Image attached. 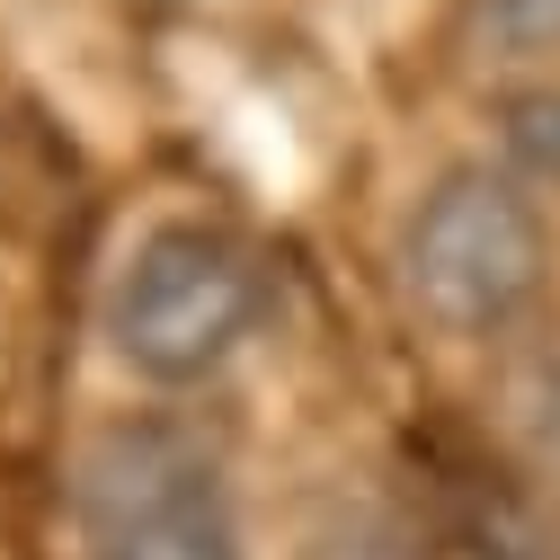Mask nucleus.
Returning a JSON list of instances; mask_svg holds the SVG:
<instances>
[{"label":"nucleus","mask_w":560,"mask_h":560,"mask_svg":"<svg viewBox=\"0 0 560 560\" xmlns=\"http://www.w3.org/2000/svg\"><path fill=\"white\" fill-rule=\"evenodd\" d=\"M400 303L436 338H508L551 285L542 196L499 161H454L409 196L392 241Z\"/></svg>","instance_id":"f257e3e1"},{"label":"nucleus","mask_w":560,"mask_h":560,"mask_svg":"<svg viewBox=\"0 0 560 560\" xmlns=\"http://www.w3.org/2000/svg\"><path fill=\"white\" fill-rule=\"evenodd\" d=\"M258 312H267L258 249L241 232H223V223L178 214V223H152L116 258L107 294H98V338L133 383L196 392L249 347Z\"/></svg>","instance_id":"f03ea898"},{"label":"nucleus","mask_w":560,"mask_h":560,"mask_svg":"<svg viewBox=\"0 0 560 560\" xmlns=\"http://www.w3.org/2000/svg\"><path fill=\"white\" fill-rule=\"evenodd\" d=\"M81 560H241L223 463L178 418H107L72 471Z\"/></svg>","instance_id":"7ed1b4c3"},{"label":"nucleus","mask_w":560,"mask_h":560,"mask_svg":"<svg viewBox=\"0 0 560 560\" xmlns=\"http://www.w3.org/2000/svg\"><path fill=\"white\" fill-rule=\"evenodd\" d=\"M499 170L525 187H560V90H508L499 98Z\"/></svg>","instance_id":"20e7f679"},{"label":"nucleus","mask_w":560,"mask_h":560,"mask_svg":"<svg viewBox=\"0 0 560 560\" xmlns=\"http://www.w3.org/2000/svg\"><path fill=\"white\" fill-rule=\"evenodd\" d=\"M471 19L499 54H560V0H471Z\"/></svg>","instance_id":"39448f33"}]
</instances>
